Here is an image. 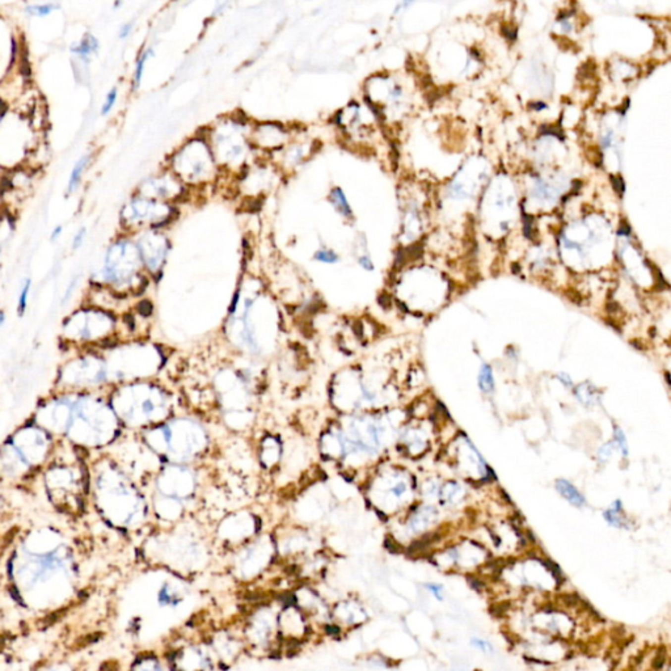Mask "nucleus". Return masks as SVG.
Wrapping results in <instances>:
<instances>
[{
    "instance_id": "f257e3e1",
    "label": "nucleus",
    "mask_w": 671,
    "mask_h": 671,
    "mask_svg": "<svg viewBox=\"0 0 671 671\" xmlns=\"http://www.w3.org/2000/svg\"><path fill=\"white\" fill-rule=\"evenodd\" d=\"M80 570L72 543L54 527L26 531L7 563V589L30 612L52 614L78 597Z\"/></svg>"
},
{
    "instance_id": "f03ea898",
    "label": "nucleus",
    "mask_w": 671,
    "mask_h": 671,
    "mask_svg": "<svg viewBox=\"0 0 671 671\" xmlns=\"http://www.w3.org/2000/svg\"><path fill=\"white\" fill-rule=\"evenodd\" d=\"M30 419L56 441L87 454L111 446L122 430L103 392L54 391L40 401Z\"/></svg>"
},
{
    "instance_id": "7ed1b4c3",
    "label": "nucleus",
    "mask_w": 671,
    "mask_h": 671,
    "mask_svg": "<svg viewBox=\"0 0 671 671\" xmlns=\"http://www.w3.org/2000/svg\"><path fill=\"white\" fill-rule=\"evenodd\" d=\"M89 501L99 516L119 531H135L145 523L147 504L133 478L109 455L88 462Z\"/></svg>"
},
{
    "instance_id": "20e7f679",
    "label": "nucleus",
    "mask_w": 671,
    "mask_h": 671,
    "mask_svg": "<svg viewBox=\"0 0 671 671\" xmlns=\"http://www.w3.org/2000/svg\"><path fill=\"white\" fill-rule=\"evenodd\" d=\"M87 454L64 441H56L52 459L42 469L45 492L52 506L70 516H79L89 504Z\"/></svg>"
},
{
    "instance_id": "39448f33",
    "label": "nucleus",
    "mask_w": 671,
    "mask_h": 671,
    "mask_svg": "<svg viewBox=\"0 0 671 671\" xmlns=\"http://www.w3.org/2000/svg\"><path fill=\"white\" fill-rule=\"evenodd\" d=\"M56 439L30 419L0 446V484H21L42 472Z\"/></svg>"
},
{
    "instance_id": "423d86ee",
    "label": "nucleus",
    "mask_w": 671,
    "mask_h": 671,
    "mask_svg": "<svg viewBox=\"0 0 671 671\" xmlns=\"http://www.w3.org/2000/svg\"><path fill=\"white\" fill-rule=\"evenodd\" d=\"M108 400L121 426L130 430L143 431L165 422L172 408L171 396L149 380L113 386Z\"/></svg>"
},
{
    "instance_id": "0eeeda50",
    "label": "nucleus",
    "mask_w": 671,
    "mask_h": 671,
    "mask_svg": "<svg viewBox=\"0 0 671 671\" xmlns=\"http://www.w3.org/2000/svg\"><path fill=\"white\" fill-rule=\"evenodd\" d=\"M145 445L156 455H164L173 463H186L194 459L206 445L204 429L188 419H174L143 430Z\"/></svg>"
},
{
    "instance_id": "6e6552de",
    "label": "nucleus",
    "mask_w": 671,
    "mask_h": 671,
    "mask_svg": "<svg viewBox=\"0 0 671 671\" xmlns=\"http://www.w3.org/2000/svg\"><path fill=\"white\" fill-rule=\"evenodd\" d=\"M110 390L108 367L101 350L83 349L60 364L54 391L104 392Z\"/></svg>"
},
{
    "instance_id": "1a4fd4ad",
    "label": "nucleus",
    "mask_w": 671,
    "mask_h": 671,
    "mask_svg": "<svg viewBox=\"0 0 671 671\" xmlns=\"http://www.w3.org/2000/svg\"><path fill=\"white\" fill-rule=\"evenodd\" d=\"M117 334V321L106 310L84 307L72 312L62 324V342L83 349L106 348Z\"/></svg>"
},
{
    "instance_id": "9d476101",
    "label": "nucleus",
    "mask_w": 671,
    "mask_h": 671,
    "mask_svg": "<svg viewBox=\"0 0 671 671\" xmlns=\"http://www.w3.org/2000/svg\"><path fill=\"white\" fill-rule=\"evenodd\" d=\"M247 652L255 656H269L282 649L278 630V606H257L245 616L240 627Z\"/></svg>"
},
{
    "instance_id": "9b49d317",
    "label": "nucleus",
    "mask_w": 671,
    "mask_h": 671,
    "mask_svg": "<svg viewBox=\"0 0 671 671\" xmlns=\"http://www.w3.org/2000/svg\"><path fill=\"white\" fill-rule=\"evenodd\" d=\"M275 551L277 549L274 544L266 539H258L253 543L243 545V548L239 549L236 553L232 564L235 578L247 582L260 577L269 567Z\"/></svg>"
},
{
    "instance_id": "f8f14e48",
    "label": "nucleus",
    "mask_w": 671,
    "mask_h": 671,
    "mask_svg": "<svg viewBox=\"0 0 671 671\" xmlns=\"http://www.w3.org/2000/svg\"><path fill=\"white\" fill-rule=\"evenodd\" d=\"M165 657L172 671H211L218 665L206 640L184 642Z\"/></svg>"
},
{
    "instance_id": "ddd939ff",
    "label": "nucleus",
    "mask_w": 671,
    "mask_h": 671,
    "mask_svg": "<svg viewBox=\"0 0 671 671\" xmlns=\"http://www.w3.org/2000/svg\"><path fill=\"white\" fill-rule=\"evenodd\" d=\"M278 630L282 644L304 642L311 637L313 625L293 601L278 606Z\"/></svg>"
},
{
    "instance_id": "4468645a",
    "label": "nucleus",
    "mask_w": 671,
    "mask_h": 671,
    "mask_svg": "<svg viewBox=\"0 0 671 671\" xmlns=\"http://www.w3.org/2000/svg\"><path fill=\"white\" fill-rule=\"evenodd\" d=\"M206 641L215 657L216 664L223 666H231L240 658L241 654L247 653L240 629L235 630L231 628L214 629Z\"/></svg>"
},
{
    "instance_id": "2eb2a0df",
    "label": "nucleus",
    "mask_w": 671,
    "mask_h": 671,
    "mask_svg": "<svg viewBox=\"0 0 671 671\" xmlns=\"http://www.w3.org/2000/svg\"><path fill=\"white\" fill-rule=\"evenodd\" d=\"M363 620V607L352 598H344L330 606V625L340 633L342 630L358 627Z\"/></svg>"
},
{
    "instance_id": "dca6fc26",
    "label": "nucleus",
    "mask_w": 671,
    "mask_h": 671,
    "mask_svg": "<svg viewBox=\"0 0 671 671\" xmlns=\"http://www.w3.org/2000/svg\"><path fill=\"white\" fill-rule=\"evenodd\" d=\"M185 599V590L182 589L180 583L174 582L172 579H165L160 585L156 602L160 608H177Z\"/></svg>"
},
{
    "instance_id": "f3484780",
    "label": "nucleus",
    "mask_w": 671,
    "mask_h": 671,
    "mask_svg": "<svg viewBox=\"0 0 671 671\" xmlns=\"http://www.w3.org/2000/svg\"><path fill=\"white\" fill-rule=\"evenodd\" d=\"M129 671H172V669L165 656L146 652L133 661Z\"/></svg>"
},
{
    "instance_id": "a211bd4d",
    "label": "nucleus",
    "mask_w": 671,
    "mask_h": 671,
    "mask_svg": "<svg viewBox=\"0 0 671 671\" xmlns=\"http://www.w3.org/2000/svg\"><path fill=\"white\" fill-rule=\"evenodd\" d=\"M556 489L560 492V494L563 496L565 500H568L570 502L571 505H574V506H582L585 504V498L581 493H579L577 488L571 485L570 482L567 481V480H557L556 481Z\"/></svg>"
},
{
    "instance_id": "6ab92c4d",
    "label": "nucleus",
    "mask_w": 671,
    "mask_h": 671,
    "mask_svg": "<svg viewBox=\"0 0 671 671\" xmlns=\"http://www.w3.org/2000/svg\"><path fill=\"white\" fill-rule=\"evenodd\" d=\"M329 201L333 205V207L337 210V212H340L342 216L349 218V216L353 215L352 207H350V205H349L348 200H346L345 193H344V190L341 188H333L330 190Z\"/></svg>"
},
{
    "instance_id": "aec40b11",
    "label": "nucleus",
    "mask_w": 671,
    "mask_h": 671,
    "mask_svg": "<svg viewBox=\"0 0 671 671\" xmlns=\"http://www.w3.org/2000/svg\"><path fill=\"white\" fill-rule=\"evenodd\" d=\"M89 160H91V155H86L83 156L82 159L75 164L74 169H72V172H71L70 174V180H68V193L74 192V190L78 188L79 182L82 180L83 172L86 171L87 165L89 164Z\"/></svg>"
},
{
    "instance_id": "412c9836",
    "label": "nucleus",
    "mask_w": 671,
    "mask_h": 671,
    "mask_svg": "<svg viewBox=\"0 0 671 671\" xmlns=\"http://www.w3.org/2000/svg\"><path fill=\"white\" fill-rule=\"evenodd\" d=\"M478 387H480V390H481L482 392L485 393H489L493 391L494 378L489 364L484 363L481 366V368H480V374H478Z\"/></svg>"
},
{
    "instance_id": "4be33fe9",
    "label": "nucleus",
    "mask_w": 671,
    "mask_h": 671,
    "mask_svg": "<svg viewBox=\"0 0 671 671\" xmlns=\"http://www.w3.org/2000/svg\"><path fill=\"white\" fill-rule=\"evenodd\" d=\"M33 671H78L71 661L68 660H56L49 661L46 664H42L40 668Z\"/></svg>"
},
{
    "instance_id": "5701e85b",
    "label": "nucleus",
    "mask_w": 671,
    "mask_h": 671,
    "mask_svg": "<svg viewBox=\"0 0 671 671\" xmlns=\"http://www.w3.org/2000/svg\"><path fill=\"white\" fill-rule=\"evenodd\" d=\"M88 38H89V40H87V38H86V40H83L80 44L76 45V46H74V48L71 49V50H72V52H74V54H76V55L84 58V56H88L91 52H96L97 48H99V42H97L96 38L93 37V36H91V34L88 36Z\"/></svg>"
},
{
    "instance_id": "b1692460",
    "label": "nucleus",
    "mask_w": 671,
    "mask_h": 671,
    "mask_svg": "<svg viewBox=\"0 0 671 671\" xmlns=\"http://www.w3.org/2000/svg\"><path fill=\"white\" fill-rule=\"evenodd\" d=\"M30 289H32V281H30L29 278H26L25 281H24V283H22L21 290H20L19 294V299H17V313H19V316L24 315L26 311V308H28Z\"/></svg>"
},
{
    "instance_id": "393cba45",
    "label": "nucleus",
    "mask_w": 671,
    "mask_h": 671,
    "mask_svg": "<svg viewBox=\"0 0 671 671\" xmlns=\"http://www.w3.org/2000/svg\"><path fill=\"white\" fill-rule=\"evenodd\" d=\"M152 54V50L149 49V50H146L141 54L139 56V59L137 60V67H135V74H134V87L138 88L139 87V83L142 80V75H143V68H145V63L146 60L149 59L150 55Z\"/></svg>"
},
{
    "instance_id": "a878e982",
    "label": "nucleus",
    "mask_w": 671,
    "mask_h": 671,
    "mask_svg": "<svg viewBox=\"0 0 671 671\" xmlns=\"http://www.w3.org/2000/svg\"><path fill=\"white\" fill-rule=\"evenodd\" d=\"M59 7V4L55 3H48V4H33V5H28L26 7V12L29 13V15L33 16H46L49 15L50 12L54 9V8Z\"/></svg>"
},
{
    "instance_id": "bb28decb",
    "label": "nucleus",
    "mask_w": 671,
    "mask_h": 671,
    "mask_svg": "<svg viewBox=\"0 0 671 671\" xmlns=\"http://www.w3.org/2000/svg\"><path fill=\"white\" fill-rule=\"evenodd\" d=\"M313 258L323 263H336L340 257H338L337 253L330 251V249H319L313 255Z\"/></svg>"
},
{
    "instance_id": "cd10ccee",
    "label": "nucleus",
    "mask_w": 671,
    "mask_h": 671,
    "mask_svg": "<svg viewBox=\"0 0 671 671\" xmlns=\"http://www.w3.org/2000/svg\"><path fill=\"white\" fill-rule=\"evenodd\" d=\"M117 93H118L117 88L110 89V92L106 95V100H105L104 105H103V108H101V114L106 115L109 111L111 110V108L114 106L115 101H117Z\"/></svg>"
},
{
    "instance_id": "c85d7f7f",
    "label": "nucleus",
    "mask_w": 671,
    "mask_h": 671,
    "mask_svg": "<svg viewBox=\"0 0 671 671\" xmlns=\"http://www.w3.org/2000/svg\"><path fill=\"white\" fill-rule=\"evenodd\" d=\"M615 441L616 443L619 445V447L623 451L624 458H627L628 455V446H627V439H625V435L623 434V431L620 430L619 427H615Z\"/></svg>"
},
{
    "instance_id": "c756f323",
    "label": "nucleus",
    "mask_w": 671,
    "mask_h": 671,
    "mask_svg": "<svg viewBox=\"0 0 671 671\" xmlns=\"http://www.w3.org/2000/svg\"><path fill=\"white\" fill-rule=\"evenodd\" d=\"M87 230L84 227H82L80 230L76 232V235L74 236V240H72V248L74 249H79L82 247L83 241H84V238H86Z\"/></svg>"
},
{
    "instance_id": "7c9ffc66",
    "label": "nucleus",
    "mask_w": 671,
    "mask_h": 671,
    "mask_svg": "<svg viewBox=\"0 0 671 671\" xmlns=\"http://www.w3.org/2000/svg\"><path fill=\"white\" fill-rule=\"evenodd\" d=\"M358 262H360V265L363 267L364 270H368V271L374 270V263H372V261L370 260V257H367V256L360 257Z\"/></svg>"
},
{
    "instance_id": "2f4dec72",
    "label": "nucleus",
    "mask_w": 671,
    "mask_h": 671,
    "mask_svg": "<svg viewBox=\"0 0 671 671\" xmlns=\"http://www.w3.org/2000/svg\"><path fill=\"white\" fill-rule=\"evenodd\" d=\"M133 22H126V24H123L121 26V29H119V38H126L129 34H130L131 29H133Z\"/></svg>"
},
{
    "instance_id": "473e14b6",
    "label": "nucleus",
    "mask_w": 671,
    "mask_h": 671,
    "mask_svg": "<svg viewBox=\"0 0 671 671\" xmlns=\"http://www.w3.org/2000/svg\"><path fill=\"white\" fill-rule=\"evenodd\" d=\"M612 182H614V186H615L616 192H619L620 193H623L624 192V182L621 180V177H611Z\"/></svg>"
},
{
    "instance_id": "72a5a7b5",
    "label": "nucleus",
    "mask_w": 671,
    "mask_h": 671,
    "mask_svg": "<svg viewBox=\"0 0 671 671\" xmlns=\"http://www.w3.org/2000/svg\"><path fill=\"white\" fill-rule=\"evenodd\" d=\"M62 231H63V226H60V224H59V226H56L55 228L52 230V235H50V239H52V241H55L56 239L59 238L60 235H62Z\"/></svg>"
},
{
    "instance_id": "f704fd0d",
    "label": "nucleus",
    "mask_w": 671,
    "mask_h": 671,
    "mask_svg": "<svg viewBox=\"0 0 671 671\" xmlns=\"http://www.w3.org/2000/svg\"><path fill=\"white\" fill-rule=\"evenodd\" d=\"M619 234L620 235H629L630 234V227L627 226V223L623 222L621 227L619 228Z\"/></svg>"
},
{
    "instance_id": "c9c22d12",
    "label": "nucleus",
    "mask_w": 671,
    "mask_h": 671,
    "mask_svg": "<svg viewBox=\"0 0 671 671\" xmlns=\"http://www.w3.org/2000/svg\"><path fill=\"white\" fill-rule=\"evenodd\" d=\"M429 589H430L431 591H434V593H435V595H437V597H439V595H438V591H441V590H442L441 586H437V585H429Z\"/></svg>"
},
{
    "instance_id": "e433bc0d",
    "label": "nucleus",
    "mask_w": 671,
    "mask_h": 671,
    "mask_svg": "<svg viewBox=\"0 0 671 671\" xmlns=\"http://www.w3.org/2000/svg\"><path fill=\"white\" fill-rule=\"evenodd\" d=\"M4 323H5V313H4V311L0 310V329L3 328Z\"/></svg>"
},
{
    "instance_id": "4c0bfd02",
    "label": "nucleus",
    "mask_w": 671,
    "mask_h": 671,
    "mask_svg": "<svg viewBox=\"0 0 671 671\" xmlns=\"http://www.w3.org/2000/svg\"><path fill=\"white\" fill-rule=\"evenodd\" d=\"M510 32H512V30H508L506 28H505V34H506V36H509V33H510ZM510 38H512V40H514V38H516V36H514V34H512V36H510Z\"/></svg>"
}]
</instances>
